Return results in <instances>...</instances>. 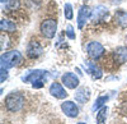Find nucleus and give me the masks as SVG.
Listing matches in <instances>:
<instances>
[{
  "label": "nucleus",
  "instance_id": "obj_4",
  "mask_svg": "<svg viewBox=\"0 0 127 124\" xmlns=\"http://www.w3.org/2000/svg\"><path fill=\"white\" fill-rule=\"evenodd\" d=\"M87 51L92 59H99L104 54V47L102 46V44L97 42V41H92L87 46Z\"/></svg>",
  "mask_w": 127,
  "mask_h": 124
},
{
  "label": "nucleus",
  "instance_id": "obj_2",
  "mask_svg": "<svg viewBox=\"0 0 127 124\" xmlns=\"http://www.w3.org/2000/svg\"><path fill=\"white\" fill-rule=\"evenodd\" d=\"M23 104H24V97L20 94H18V92L9 94L5 97V108H6V110L12 111V113L19 111L23 108Z\"/></svg>",
  "mask_w": 127,
  "mask_h": 124
},
{
  "label": "nucleus",
  "instance_id": "obj_19",
  "mask_svg": "<svg viewBox=\"0 0 127 124\" xmlns=\"http://www.w3.org/2000/svg\"><path fill=\"white\" fill-rule=\"evenodd\" d=\"M72 15H74L72 6H71L70 3H66L65 4V17H66V19H72Z\"/></svg>",
  "mask_w": 127,
  "mask_h": 124
},
{
  "label": "nucleus",
  "instance_id": "obj_8",
  "mask_svg": "<svg viewBox=\"0 0 127 124\" xmlns=\"http://www.w3.org/2000/svg\"><path fill=\"white\" fill-rule=\"evenodd\" d=\"M61 81H62V83L70 90H74L79 86V78L74 73H65L62 76Z\"/></svg>",
  "mask_w": 127,
  "mask_h": 124
},
{
  "label": "nucleus",
  "instance_id": "obj_26",
  "mask_svg": "<svg viewBox=\"0 0 127 124\" xmlns=\"http://www.w3.org/2000/svg\"><path fill=\"white\" fill-rule=\"evenodd\" d=\"M10 0H1V3H9Z\"/></svg>",
  "mask_w": 127,
  "mask_h": 124
},
{
  "label": "nucleus",
  "instance_id": "obj_24",
  "mask_svg": "<svg viewBox=\"0 0 127 124\" xmlns=\"http://www.w3.org/2000/svg\"><path fill=\"white\" fill-rule=\"evenodd\" d=\"M42 86H43V83H42V79H39V81H37V82H34V83H33V87H34V88H41Z\"/></svg>",
  "mask_w": 127,
  "mask_h": 124
},
{
  "label": "nucleus",
  "instance_id": "obj_13",
  "mask_svg": "<svg viewBox=\"0 0 127 124\" xmlns=\"http://www.w3.org/2000/svg\"><path fill=\"white\" fill-rule=\"evenodd\" d=\"M87 65V72L89 74H92V77L94 78V79H100L102 78V70H100V68L99 67H97L95 64H93V63H88L85 64Z\"/></svg>",
  "mask_w": 127,
  "mask_h": 124
},
{
  "label": "nucleus",
  "instance_id": "obj_21",
  "mask_svg": "<svg viewBox=\"0 0 127 124\" xmlns=\"http://www.w3.org/2000/svg\"><path fill=\"white\" fill-rule=\"evenodd\" d=\"M0 40H1V42H0V46H1V50H5L8 46H9V37L4 33H1V37H0Z\"/></svg>",
  "mask_w": 127,
  "mask_h": 124
},
{
  "label": "nucleus",
  "instance_id": "obj_12",
  "mask_svg": "<svg viewBox=\"0 0 127 124\" xmlns=\"http://www.w3.org/2000/svg\"><path fill=\"white\" fill-rule=\"evenodd\" d=\"M75 99L76 101H79L80 104H85V102L90 99V92H89V88L87 87H80L76 94H75Z\"/></svg>",
  "mask_w": 127,
  "mask_h": 124
},
{
  "label": "nucleus",
  "instance_id": "obj_17",
  "mask_svg": "<svg viewBox=\"0 0 127 124\" xmlns=\"http://www.w3.org/2000/svg\"><path fill=\"white\" fill-rule=\"evenodd\" d=\"M107 113H108V109L107 106H103L97 114V123L98 124H104L105 123V119H107Z\"/></svg>",
  "mask_w": 127,
  "mask_h": 124
},
{
  "label": "nucleus",
  "instance_id": "obj_14",
  "mask_svg": "<svg viewBox=\"0 0 127 124\" xmlns=\"http://www.w3.org/2000/svg\"><path fill=\"white\" fill-rule=\"evenodd\" d=\"M45 74H46V72H43V70H32L28 76L24 77V82H37V81L42 79V77Z\"/></svg>",
  "mask_w": 127,
  "mask_h": 124
},
{
  "label": "nucleus",
  "instance_id": "obj_6",
  "mask_svg": "<svg viewBox=\"0 0 127 124\" xmlns=\"http://www.w3.org/2000/svg\"><path fill=\"white\" fill-rule=\"evenodd\" d=\"M61 109H62V111L65 113L69 118H76L79 115V109H78V106L74 104L72 101H65V102H62Z\"/></svg>",
  "mask_w": 127,
  "mask_h": 124
},
{
  "label": "nucleus",
  "instance_id": "obj_1",
  "mask_svg": "<svg viewBox=\"0 0 127 124\" xmlns=\"http://www.w3.org/2000/svg\"><path fill=\"white\" fill-rule=\"evenodd\" d=\"M23 61V56L19 51H8L1 55V68H13Z\"/></svg>",
  "mask_w": 127,
  "mask_h": 124
},
{
  "label": "nucleus",
  "instance_id": "obj_16",
  "mask_svg": "<svg viewBox=\"0 0 127 124\" xmlns=\"http://www.w3.org/2000/svg\"><path fill=\"white\" fill-rule=\"evenodd\" d=\"M116 20H117V23L123 27V28H127V13L126 12H122V10H120V12L116 13Z\"/></svg>",
  "mask_w": 127,
  "mask_h": 124
},
{
  "label": "nucleus",
  "instance_id": "obj_18",
  "mask_svg": "<svg viewBox=\"0 0 127 124\" xmlns=\"http://www.w3.org/2000/svg\"><path fill=\"white\" fill-rule=\"evenodd\" d=\"M108 101V96H100L97 99V101H95V104L93 105V110H98L99 108H102L104 105V102H107Z\"/></svg>",
  "mask_w": 127,
  "mask_h": 124
},
{
  "label": "nucleus",
  "instance_id": "obj_5",
  "mask_svg": "<svg viewBox=\"0 0 127 124\" xmlns=\"http://www.w3.org/2000/svg\"><path fill=\"white\" fill-rule=\"evenodd\" d=\"M92 17V13H90V9L88 5H83L78 13V27L79 29H81L84 27V24L87 23V20Z\"/></svg>",
  "mask_w": 127,
  "mask_h": 124
},
{
  "label": "nucleus",
  "instance_id": "obj_3",
  "mask_svg": "<svg viewBox=\"0 0 127 124\" xmlns=\"http://www.w3.org/2000/svg\"><path fill=\"white\" fill-rule=\"evenodd\" d=\"M41 31L43 36H46L47 38H52L56 35L57 31V22L55 19H45L41 23Z\"/></svg>",
  "mask_w": 127,
  "mask_h": 124
},
{
  "label": "nucleus",
  "instance_id": "obj_7",
  "mask_svg": "<svg viewBox=\"0 0 127 124\" xmlns=\"http://www.w3.org/2000/svg\"><path fill=\"white\" fill-rule=\"evenodd\" d=\"M42 51H43V49H42L41 44L38 42V41H31V42L28 44V47H27V55L32 59H36L38 58Z\"/></svg>",
  "mask_w": 127,
  "mask_h": 124
},
{
  "label": "nucleus",
  "instance_id": "obj_27",
  "mask_svg": "<svg viewBox=\"0 0 127 124\" xmlns=\"http://www.w3.org/2000/svg\"><path fill=\"white\" fill-rule=\"evenodd\" d=\"M78 124H85V123H83V122H81V123H78Z\"/></svg>",
  "mask_w": 127,
  "mask_h": 124
},
{
  "label": "nucleus",
  "instance_id": "obj_23",
  "mask_svg": "<svg viewBox=\"0 0 127 124\" xmlns=\"http://www.w3.org/2000/svg\"><path fill=\"white\" fill-rule=\"evenodd\" d=\"M8 78V69L6 68H1V77H0V81L4 82Z\"/></svg>",
  "mask_w": 127,
  "mask_h": 124
},
{
  "label": "nucleus",
  "instance_id": "obj_22",
  "mask_svg": "<svg viewBox=\"0 0 127 124\" xmlns=\"http://www.w3.org/2000/svg\"><path fill=\"white\" fill-rule=\"evenodd\" d=\"M66 35H67V37L69 38H71V40H74L75 38V33H74V28H72V26H67V28H66Z\"/></svg>",
  "mask_w": 127,
  "mask_h": 124
},
{
  "label": "nucleus",
  "instance_id": "obj_20",
  "mask_svg": "<svg viewBox=\"0 0 127 124\" xmlns=\"http://www.w3.org/2000/svg\"><path fill=\"white\" fill-rule=\"evenodd\" d=\"M19 5H20L19 0H10L9 3H6V6H8V9H10V10H17V9L19 8Z\"/></svg>",
  "mask_w": 127,
  "mask_h": 124
},
{
  "label": "nucleus",
  "instance_id": "obj_15",
  "mask_svg": "<svg viewBox=\"0 0 127 124\" xmlns=\"http://www.w3.org/2000/svg\"><path fill=\"white\" fill-rule=\"evenodd\" d=\"M0 28H1V31H5V32H13V31H15L17 26L15 23L10 22L8 19H1L0 20Z\"/></svg>",
  "mask_w": 127,
  "mask_h": 124
},
{
  "label": "nucleus",
  "instance_id": "obj_9",
  "mask_svg": "<svg viewBox=\"0 0 127 124\" xmlns=\"http://www.w3.org/2000/svg\"><path fill=\"white\" fill-rule=\"evenodd\" d=\"M113 59L117 64H123L127 61V47L120 46L113 51Z\"/></svg>",
  "mask_w": 127,
  "mask_h": 124
},
{
  "label": "nucleus",
  "instance_id": "obj_25",
  "mask_svg": "<svg viewBox=\"0 0 127 124\" xmlns=\"http://www.w3.org/2000/svg\"><path fill=\"white\" fill-rule=\"evenodd\" d=\"M125 0H111V3L113 4V5H118V4H121V3H123Z\"/></svg>",
  "mask_w": 127,
  "mask_h": 124
},
{
  "label": "nucleus",
  "instance_id": "obj_10",
  "mask_svg": "<svg viewBox=\"0 0 127 124\" xmlns=\"http://www.w3.org/2000/svg\"><path fill=\"white\" fill-rule=\"evenodd\" d=\"M50 94L54 96V97H56V99H65L67 96V92L64 90V87L60 83H57V82H55V83L51 85Z\"/></svg>",
  "mask_w": 127,
  "mask_h": 124
},
{
  "label": "nucleus",
  "instance_id": "obj_11",
  "mask_svg": "<svg viewBox=\"0 0 127 124\" xmlns=\"http://www.w3.org/2000/svg\"><path fill=\"white\" fill-rule=\"evenodd\" d=\"M107 14H108V9L105 6H103V5H99V6H97L94 9V12L92 13L90 18H92L93 22H99V20H102Z\"/></svg>",
  "mask_w": 127,
  "mask_h": 124
}]
</instances>
